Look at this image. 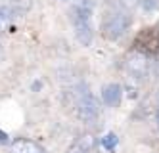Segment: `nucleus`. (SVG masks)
Returning <instances> with one entry per match:
<instances>
[{
    "mask_svg": "<svg viewBox=\"0 0 159 153\" xmlns=\"http://www.w3.org/2000/svg\"><path fill=\"white\" fill-rule=\"evenodd\" d=\"M90 14L92 10L86 4H77L73 8V25H75V37L83 46H90L92 42V25H90Z\"/></svg>",
    "mask_w": 159,
    "mask_h": 153,
    "instance_id": "1",
    "label": "nucleus"
},
{
    "mask_svg": "<svg viewBox=\"0 0 159 153\" xmlns=\"http://www.w3.org/2000/svg\"><path fill=\"white\" fill-rule=\"evenodd\" d=\"M130 25V19L129 16L125 14H111L104 19V23H102V34L107 38V40H117L121 38L125 33H127Z\"/></svg>",
    "mask_w": 159,
    "mask_h": 153,
    "instance_id": "2",
    "label": "nucleus"
},
{
    "mask_svg": "<svg viewBox=\"0 0 159 153\" xmlns=\"http://www.w3.org/2000/svg\"><path fill=\"white\" fill-rule=\"evenodd\" d=\"M136 52L144 56H155L159 54V31L157 29H142L134 38Z\"/></svg>",
    "mask_w": 159,
    "mask_h": 153,
    "instance_id": "3",
    "label": "nucleus"
},
{
    "mask_svg": "<svg viewBox=\"0 0 159 153\" xmlns=\"http://www.w3.org/2000/svg\"><path fill=\"white\" fill-rule=\"evenodd\" d=\"M75 105H77V115H79V119H81V121L92 123V121L98 119V115H100V105H98L96 98H94L90 92L79 94Z\"/></svg>",
    "mask_w": 159,
    "mask_h": 153,
    "instance_id": "4",
    "label": "nucleus"
},
{
    "mask_svg": "<svg viewBox=\"0 0 159 153\" xmlns=\"http://www.w3.org/2000/svg\"><path fill=\"white\" fill-rule=\"evenodd\" d=\"M127 69H129V73L132 77H144L146 71H148V60H146V56L140 54V52H132L129 57H127Z\"/></svg>",
    "mask_w": 159,
    "mask_h": 153,
    "instance_id": "5",
    "label": "nucleus"
},
{
    "mask_svg": "<svg viewBox=\"0 0 159 153\" xmlns=\"http://www.w3.org/2000/svg\"><path fill=\"white\" fill-rule=\"evenodd\" d=\"M10 153H44V149L37 142H33V140L17 138L10 146Z\"/></svg>",
    "mask_w": 159,
    "mask_h": 153,
    "instance_id": "6",
    "label": "nucleus"
},
{
    "mask_svg": "<svg viewBox=\"0 0 159 153\" xmlns=\"http://www.w3.org/2000/svg\"><path fill=\"white\" fill-rule=\"evenodd\" d=\"M96 146V138L92 134H83L75 140V144L67 149V153H90Z\"/></svg>",
    "mask_w": 159,
    "mask_h": 153,
    "instance_id": "7",
    "label": "nucleus"
},
{
    "mask_svg": "<svg viewBox=\"0 0 159 153\" xmlns=\"http://www.w3.org/2000/svg\"><path fill=\"white\" fill-rule=\"evenodd\" d=\"M121 86L119 84H107L104 86V90H102V100H104L106 105H109V107H115V105H119L121 101Z\"/></svg>",
    "mask_w": 159,
    "mask_h": 153,
    "instance_id": "8",
    "label": "nucleus"
},
{
    "mask_svg": "<svg viewBox=\"0 0 159 153\" xmlns=\"http://www.w3.org/2000/svg\"><path fill=\"white\" fill-rule=\"evenodd\" d=\"M102 146H104L107 151H113L117 146V136L115 134H106L104 138H102Z\"/></svg>",
    "mask_w": 159,
    "mask_h": 153,
    "instance_id": "9",
    "label": "nucleus"
},
{
    "mask_svg": "<svg viewBox=\"0 0 159 153\" xmlns=\"http://www.w3.org/2000/svg\"><path fill=\"white\" fill-rule=\"evenodd\" d=\"M0 142H2V144H6V142H8V136H6L2 130H0Z\"/></svg>",
    "mask_w": 159,
    "mask_h": 153,
    "instance_id": "10",
    "label": "nucleus"
},
{
    "mask_svg": "<svg viewBox=\"0 0 159 153\" xmlns=\"http://www.w3.org/2000/svg\"><path fill=\"white\" fill-rule=\"evenodd\" d=\"M4 60V48H2V44H0V61Z\"/></svg>",
    "mask_w": 159,
    "mask_h": 153,
    "instance_id": "11",
    "label": "nucleus"
},
{
    "mask_svg": "<svg viewBox=\"0 0 159 153\" xmlns=\"http://www.w3.org/2000/svg\"><path fill=\"white\" fill-rule=\"evenodd\" d=\"M157 124H159V111H157Z\"/></svg>",
    "mask_w": 159,
    "mask_h": 153,
    "instance_id": "12",
    "label": "nucleus"
}]
</instances>
